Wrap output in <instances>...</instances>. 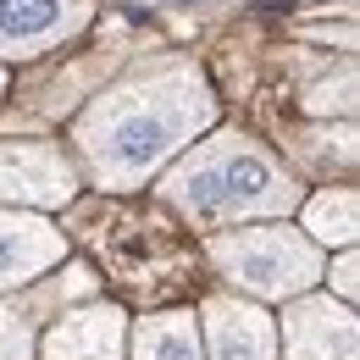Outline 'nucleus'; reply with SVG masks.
Masks as SVG:
<instances>
[{
	"label": "nucleus",
	"mask_w": 360,
	"mask_h": 360,
	"mask_svg": "<svg viewBox=\"0 0 360 360\" xmlns=\"http://www.w3.org/2000/svg\"><path fill=\"white\" fill-rule=\"evenodd\" d=\"M217 117V100L205 89L200 67L188 61H161L150 72L128 78L122 89L100 94L78 117L72 144L100 188H139L167 167L188 139Z\"/></svg>",
	"instance_id": "nucleus-1"
},
{
	"label": "nucleus",
	"mask_w": 360,
	"mask_h": 360,
	"mask_svg": "<svg viewBox=\"0 0 360 360\" xmlns=\"http://www.w3.org/2000/svg\"><path fill=\"white\" fill-rule=\"evenodd\" d=\"M161 200L188 222H255V217H288L300 205L294 172L244 134H217L194 144L178 167L161 178Z\"/></svg>",
	"instance_id": "nucleus-2"
},
{
	"label": "nucleus",
	"mask_w": 360,
	"mask_h": 360,
	"mask_svg": "<svg viewBox=\"0 0 360 360\" xmlns=\"http://www.w3.org/2000/svg\"><path fill=\"white\" fill-rule=\"evenodd\" d=\"M205 255L233 288H244L255 300H283V305L300 300L321 277V250L288 222H250L233 233H217L205 244Z\"/></svg>",
	"instance_id": "nucleus-3"
},
{
	"label": "nucleus",
	"mask_w": 360,
	"mask_h": 360,
	"mask_svg": "<svg viewBox=\"0 0 360 360\" xmlns=\"http://www.w3.org/2000/svg\"><path fill=\"white\" fill-rule=\"evenodd\" d=\"M72 194H78V172H72V161L56 144L0 139V200L6 205L50 211V205H67Z\"/></svg>",
	"instance_id": "nucleus-4"
},
{
	"label": "nucleus",
	"mask_w": 360,
	"mask_h": 360,
	"mask_svg": "<svg viewBox=\"0 0 360 360\" xmlns=\"http://www.w3.org/2000/svg\"><path fill=\"white\" fill-rule=\"evenodd\" d=\"M360 327L349 305H338L333 294H300L283 311V349L277 360H355Z\"/></svg>",
	"instance_id": "nucleus-5"
},
{
	"label": "nucleus",
	"mask_w": 360,
	"mask_h": 360,
	"mask_svg": "<svg viewBox=\"0 0 360 360\" xmlns=\"http://www.w3.org/2000/svg\"><path fill=\"white\" fill-rule=\"evenodd\" d=\"M94 294V271L89 266H67L56 277H39L28 283V294L17 300H0V360H34V344H39V321H45L56 305H72Z\"/></svg>",
	"instance_id": "nucleus-6"
},
{
	"label": "nucleus",
	"mask_w": 360,
	"mask_h": 360,
	"mask_svg": "<svg viewBox=\"0 0 360 360\" xmlns=\"http://www.w3.org/2000/svg\"><path fill=\"white\" fill-rule=\"evenodd\" d=\"M194 321L205 333V360H277V327L255 300L211 294Z\"/></svg>",
	"instance_id": "nucleus-7"
},
{
	"label": "nucleus",
	"mask_w": 360,
	"mask_h": 360,
	"mask_svg": "<svg viewBox=\"0 0 360 360\" xmlns=\"http://www.w3.org/2000/svg\"><path fill=\"white\" fill-rule=\"evenodd\" d=\"M56 261H67V233L34 211H6L0 205V294L39 283Z\"/></svg>",
	"instance_id": "nucleus-8"
},
{
	"label": "nucleus",
	"mask_w": 360,
	"mask_h": 360,
	"mask_svg": "<svg viewBox=\"0 0 360 360\" xmlns=\"http://www.w3.org/2000/svg\"><path fill=\"white\" fill-rule=\"evenodd\" d=\"M128 349V316L117 305H67L50 321L39 360H122Z\"/></svg>",
	"instance_id": "nucleus-9"
},
{
	"label": "nucleus",
	"mask_w": 360,
	"mask_h": 360,
	"mask_svg": "<svg viewBox=\"0 0 360 360\" xmlns=\"http://www.w3.org/2000/svg\"><path fill=\"white\" fill-rule=\"evenodd\" d=\"M84 22L78 0H0V56H34Z\"/></svg>",
	"instance_id": "nucleus-10"
},
{
	"label": "nucleus",
	"mask_w": 360,
	"mask_h": 360,
	"mask_svg": "<svg viewBox=\"0 0 360 360\" xmlns=\"http://www.w3.org/2000/svg\"><path fill=\"white\" fill-rule=\"evenodd\" d=\"M134 360H205L200 321L188 311H155L134 327Z\"/></svg>",
	"instance_id": "nucleus-11"
},
{
	"label": "nucleus",
	"mask_w": 360,
	"mask_h": 360,
	"mask_svg": "<svg viewBox=\"0 0 360 360\" xmlns=\"http://www.w3.org/2000/svg\"><path fill=\"white\" fill-rule=\"evenodd\" d=\"M305 238H311L316 250L321 244H338V250H349L360 233V200L355 188H321L311 205H305V227H300Z\"/></svg>",
	"instance_id": "nucleus-12"
},
{
	"label": "nucleus",
	"mask_w": 360,
	"mask_h": 360,
	"mask_svg": "<svg viewBox=\"0 0 360 360\" xmlns=\"http://www.w3.org/2000/svg\"><path fill=\"white\" fill-rule=\"evenodd\" d=\"M321 277L338 288V305H349L355 300V288H360V266H355V250H344L333 266H321Z\"/></svg>",
	"instance_id": "nucleus-13"
},
{
	"label": "nucleus",
	"mask_w": 360,
	"mask_h": 360,
	"mask_svg": "<svg viewBox=\"0 0 360 360\" xmlns=\"http://www.w3.org/2000/svg\"><path fill=\"white\" fill-rule=\"evenodd\" d=\"M0 89H6V72H0Z\"/></svg>",
	"instance_id": "nucleus-14"
}]
</instances>
